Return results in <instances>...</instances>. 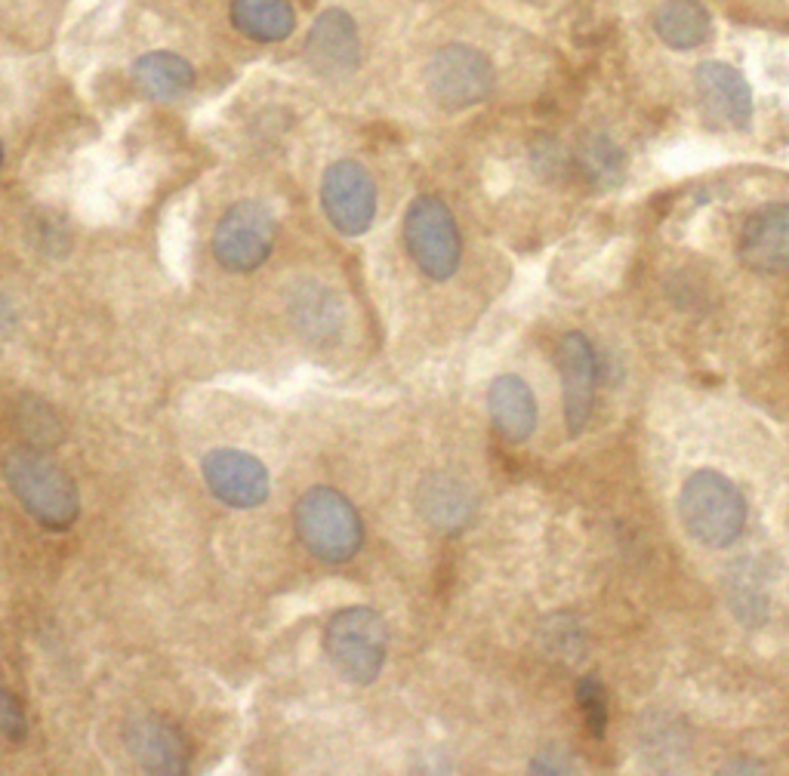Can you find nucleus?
<instances>
[{"label":"nucleus","mask_w":789,"mask_h":776,"mask_svg":"<svg viewBox=\"0 0 789 776\" xmlns=\"http://www.w3.org/2000/svg\"><path fill=\"white\" fill-rule=\"evenodd\" d=\"M324 650L333 669L348 684L367 687L382 675L389 657V629L374 607H345L330 616L324 629Z\"/></svg>","instance_id":"nucleus-4"},{"label":"nucleus","mask_w":789,"mask_h":776,"mask_svg":"<svg viewBox=\"0 0 789 776\" xmlns=\"http://www.w3.org/2000/svg\"><path fill=\"white\" fill-rule=\"evenodd\" d=\"M287 318L294 330L315 349L340 345L345 333V306L328 284L302 277L287 290Z\"/></svg>","instance_id":"nucleus-11"},{"label":"nucleus","mask_w":789,"mask_h":776,"mask_svg":"<svg viewBox=\"0 0 789 776\" xmlns=\"http://www.w3.org/2000/svg\"><path fill=\"white\" fill-rule=\"evenodd\" d=\"M278 219L263 201H238L214 228V256L231 275H250L272 256Z\"/></svg>","instance_id":"nucleus-6"},{"label":"nucleus","mask_w":789,"mask_h":776,"mask_svg":"<svg viewBox=\"0 0 789 776\" xmlns=\"http://www.w3.org/2000/svg\"><path fill=\"white\" fill-rule=\"evenodd\" d=\"M0 733L10 743H25V737H28V718L19 706L16 694L3 681H0Z\"/></svg>","instance_id":"nucleus-25"},{"label":"nucleus","mask_w":789,"mask_h":776,"mask_svg":"<svg viewBox=\"0 0 789 776\" xmlns=\"http://www.w3.org/2000/svg\"><path fill=\"white\" fill-rule=\"evenodd\" d=\"M694 90L700 109L712 127L750 129L753 127V90L734 65L722 59H707L694 68Z\"/></svg>","instance_id":"nucleus-10"},{"label":"nucleus","mask_w":789,"mask_h":776,"mask_svg":"<svg viewBox=\"0 0 789 776\" xmlns=\"http://www.w3.org/2000/svg\"><path fill=\"white\" fill-rule=\"evenodd\" d=\"M229 22L253 44H281L296 32V10L290 0H231Z\"/></svg>","instance_id":"nucleus-20"},{"label":"nucleus","mask_w":789,"mask_h":776,"mask_svg":"<svg viewBox=\"0 0 789 776\" xmlns=\"http://www.w3.org/2000/svg\"><path fill=\"white\" fill-rule=\"evenodd\" d=\"M204 484L229 509H256L272 493V475L263 459L235 447H216L204 456Z\"/></svg>","instance_id":"nucleus-9"},{"label":"nucleus","mask_w":789,"mask_h":776,"mask_svg":"<svg viewBox=\"0 0 789 776\" xmlns=\"http://www.w3.org/2000/svg\"><path fill=\"white\" fill-rule=\"evenodd\" d=\"M306 59L315 71L328 78L352 75L362 62V34L358 22L345 7H328L318 13L312 28L306 32Z\"/></svg>","instance_id":"nucleus-12"},{"label":"nucleus","mask_w":789,"mask_h":776,"mask_svg":"<svg viewBox=\"0 0 789 776\" xmlns=\"http://www.w3.org/2000/svg\"><path fill=\"white\" fill-rule=\"evenodd\" d=\"M682 524L697 543L709 549L731 546L746 524V500L734 481L719 471H694L678 497Z\"/></svg>","instance_id":"nucleus-3"},{"label":"nucleus","mask_w":789,"mask_h":776,"mask_svg":"<svg viewBox=\"0 0 789 776\" xmlns=\"http://www.w3.org/2000/svg\"><path fill=\"white\" fill-rule=\"evenodd\" d=\"M416 512L435 534L454 536L466 530L476 517V493L460 478L432 471L416 487Z\"/></svg>","instance_id":"nucleus-16"},{"label":"nucleus","mask_w":789,"mask_h":776,"mask_svg":"<svg viewBox=\"0 0 789 776\" xmlns=\"http://www.w3.org/2000/svg\"><path fill=\"white\" fill-rule=\"evenodd\" d=\"M16 420L19 429L25 432L28 444H34V447H44V450H47V447L62 441V422H59V416H56L44 401H34V398L22 401L16 410Z\"/></svg>","instance_id":"nucleus-22"},{"label":"nucleus","mask_w":789,"mask_h":776,"mask_svg":"<svg viewBox=\"0 0 789 776\" xmlns=\"http://www.w3.org/2000/svg\"><path fill=\"white\" fill-rule=\"evenodd\" d=\"M426 83L432 99L442 109L462 112L491 99L496 87V68L478 47L454 41L432 53L426 65Z\"/></svg>","instance_id":"nucleus-7"},{"label":"nucleus","mask_w":789,"mask_h":776,"mask_svg":"<svg viewBox=\"0 0 789 776\" xmlns=\"http://www.w3.org/2000/svg\"><path fill=\"white\" fill-rule=\"evenodd\" d=\"M493 429L510 444H525L537 429V398L522 376H496L488 388Z\"/></svg>","instance_id":"nucleus-17"},{"label":"nucleus","mask_w":789,"mask_h":776,"mask_svg":"<svg viewBox=\"0 0 789 776\" xmlns=\"http://www.w3.org/2000/svg\"><path fill=\"white\" fill-rule=\"evenodd\" d=\"M404 247L416 262V269L432 281H450L462 259L460 226L450 207L435 194L413 197L404 213Z\"/></svg>","instance_id":"nucleus-5"},{"label":"nucleus","mask_w":789,"mask_h":776,"mask_svg":"<svg viewBox=\"0 0 789 776\" xmlns=\"http://www.w3.org/2000/svg\"><path fill=\"white\" fill-rule=\"evenodd\" d=\"M574 170L592 189H614L626 176L624 148L608 133H590L574 151Z\"/></svg>","instance_id":"nucleus-21"},{"label":"nucleus","mask_w":789,"mask_h":776,"mask_svg":"<svg viewBox=\"0 0 789 776\" xmlns=\"http://www.w3.org/2000/svg\"><path fill=\"white\" fill-rule=\"evenodd\" d=\"M530 167L537 170V176L556 179L561 176L564 170L574 167V155H568L556 139L540 136V139H534V146H530Z\"/></svg>","instance_id":"nucleus-24"},{"label":"nucleus","mask_w":789,"mask_h":776,"mask_svg":"<svg viewBox=\"0 0 789 776\" xmlns=\"http://www.w3.org/2000/svg\"><path fill=\"white\" fill-rule=\"evenodd\" d=\"M34 238H37V247L49 253V256H66V250L71 247V238H68V228L53 216V213H41L37 222H34Z\"/></svg>","instance_id":"nucleus-26"},{"label":"nucleus","mask_w":789,"mask_h":776,"mask_svg":"<svg viewBox=\"0 0 789 776\" xmlns=\"http://www.w3.org/2000/svg\"><path fill=\"white\" fill-rule=\"evenodd\" d=\"M559 370L561 395H564V422H568L571 435H580L592 416V398H595V379H598L595 349L583 333H568L561 340Z\"/></svg>","instance_id":"nucleus-15"},{"label":"nucleus","mask_w":789,"mask_h":776,"mask_svg":"<svg viewBox=\"0 0 789 776\" xmlns=\"http://www.w3.org/2000/svg\"><path fill=\"white\" fill-rule=\"evenodd\" d=\"M16 323V311H13V303H10V296L0 290V333H7L10 327Z\"/></svg>","instance_id":"nucleus-27"},{"label":"nucleus","mask_w":789,"mask_h":776,"mask_svg":"<svg viewBox=\"0 0 789 776\" xmlns=\"http://www.w3.org/2000/svg\"><path fill=\"white\" fill-rule=\"evenodd\" d=\"M3 481L19 505L53 534H66L81 517V493L68 475L44 447L19 444L3 456Z\"/></svg>","instance_id":"nucleus-1"},{"label":"nucleus","mask_w":789,"mask_h":776,"mask_svg":"<svg viewBox=\"0 0 789 776\" xmlns=\"http://www.w3.org/2000/svg\"><path fill=\"white\" fill-rule=\"evenodd\" d=\"M0 170H3V142H0Z\"/></svg>","instance_id":"nucleus-28"},{"label":"nucleus","mask_w":789,"mask_h":776,"mask_svg":"<svg viewBox=\"0 0 789 776\" xmlns=\"http://www.w3.org/2000/svg\"><path fill=\"white\" fill-rule=\"evenodd\" d=\"M294 527L309 555H315L324 564L352 561L364 543V524L358 509L333 487H312L296 500Z\"/></svg>","instance_id":"nucleus-2"},{"label":"nucleus","mask_w":789,"mask_h":776,"mask_svg":"<svg viewBox=\"0 0 789 776\" xmlns=\"http://www.w3.org/2000/svg\"><path fill=\"white\" fill-rule=\"evenodd\" d=\"M651 28L660 44L675 53H690L712 41V16L700 0H663L651 16Z\"/></svg>","instance_id":"nucleus-19"},{"label":"nucleus","mask_w":789,"mask_h":776,"mask_svg":"<svg viewBox=\"0 0 789 776\" xmlns=\"http://www.w3.org/2000/svg\"><path fill=\"white\" fill-rule=\"evenodd\" d=\"M124 743L146 774L182 776L188 771V743L182 730L151 711H139L124 724Z\"/></svg>","instance_id":"nucleus-13"},{"label":"nucleus","mask_w":789,"mask_h":776,"mask_svg":"<svg viewBox=\"0 0 789 776\" xmlns=\"http://www.w3.org/2000/svg\"><path fill=\"white\" fill-rule=\"evenodd\" d=\"M136 90L151 102H176L197 81L195 65L173 49H151L142 53L130 68Z\"/></svg>","instance_id":"nucleus-18"},{"label":"nucleus","mask_w":789,"mask_h":776,"mask_svg":"<svg viewBox=\"0 0 789 776\" xmlns=\"http://www.w3.org/2000/svg\"><path fill=\"white\" fill-rule=\"evenodd\" d=\"M576 706L583 711L592 737H605V728H608V694H605L602 681L595 678V675H586L576 684Z\"/></svg>","instance_id":"nucleus-23"},{"label":"nucleus","mask_w":789,"mask_h":776,"mask_svg":"<svg viewBox=\"0 0 789 776\" xmlns=\"http://www.w3.org/2000/svg\"><path fill=\"white\" fill-rule=\"evenodd\" d=\"M737 253L758 275H789V204H765L746 216Z\"/></svg>","instance_id":"nucleus-14"},{"label":"nucleus","mask_w":789,"mask_h":776,"mask_svg":"<svg viewBox=\"0 0 789 776\" xmlns=\"http://www.w3.org/2000/svg\"><path fill=\"white\" fill-rule=\"evenodd\" d=\"M321 210L343 238H362L377 219V179L355 158H340L321 176Z\"/></svg>","instance_id":"nucleus-8"}]
</instances>
